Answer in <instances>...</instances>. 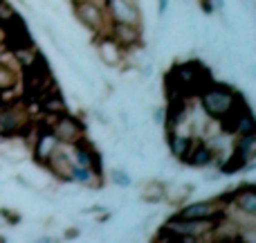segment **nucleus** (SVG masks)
I'll return each instance as SVG.
<instances>
[{"instance_id":"nucleus-1","label":"nucleus","mask_w":256,"mask_h":243,"mask_svg":"<svg viewBox=\"0 0 256 243\" xmlns=\"http://www.w3.org/2000/svg\"><path fill=\"white\" fill-rule=\"evenodd\" d=\"M209 81H214L212 72L198 59H189V61H178L164 75V88L168 93V99H196Z\"/></svg>"},{"instance_id":"nucleus-2","label":"nucleus","mask_w":256,"mask_h":243,"mask_svg":"<svg viewBox=\"0 0 256 243\" xmlns=\"http://www.w3.org/2000/svg\"><path fill=\"white\" fill-rule=\"evenodd\" d=\"M34 126V115L30 113L25 97L12 102H0V137L4 140H25Z\"/></svg>"},{"instance_id":"nucleus-3","label":"nucleus","mask_w":256,"mask_h":243,"mask_svg":"<svg viewBox=\"0 0 256 243\" xmlns=\"http://www.w3.org/2000/svg\"><path fill=\"white\" fill-rule=\"evenodd\" d=\"M240 97V90L232 88L227 84H220V81H209L202 90L198 93V104H200V113L212 120L220 122L227 113L234 108L236 99Z\"/></svg>"},{"instance_id":"nucleus-4","label":"nucleus","mask_w":256,"mask_h":243,"mask_svg":"<svg viewBox=\"0 0 256 243\" xmlns=\"http://www.w3.org/2000/svg\"><path fill=\"white\" fill-rule=\"evenodd\" d=\"M20 81L25 86V102H38V97L50 90L56 81L52 77V70H50V63L45 59L43 52H36L34 59H32L27 66L20 68Z\"/></svg>"},{"instance_id":"nucleus-5","label":"nucleus","mask_w":256,"mask_h":243,"mask_svg":"<svg viewBox=\"0 0 256 243\" xmlns=\"http://www.w3.org/2000/svg\"><path fill=\"white\" fill-rule=\"evenodd\" d=\"M72 14L92 34H106L108 32L110 18H108L104 3H99V0H72Z\"/></svg>"},{"instance_id":"nucleus-6","label":"nucleus","mask_w":256,"mask_h":243,"mask_svg":"<svg viewBox=\"0 0 256 243\" xmlns=\"http://www.w3.org/2000/svg\"><path fill=\"white\" fill-rule=\"evenodd\" d=\"M50 128H52V135L56 137V142H61V144H76V142L86 140L88 137V128H86V124L81 117H74L70 115V113H63V115H58L56 120L50 124Z\"/></svg>"},{"instance_id":"nucleus-7","label":"nucleus","mask_w":256,"mask_h":243,"mask_svg":"<svg viewBox=\"0 0 256 243\" xmlns=\"http://www.w3.org/2000/svg\"><path fill=\"white\" fill-rule=\"evenodd\" d=\"M43 167L48 169V171L52 173V176L56 178L58 182H66V185H70L72 176H74V167H76L74 158H72L70 146L58 142V144L52 149V153L48 155V160H45Z\"/></svg>"},{"instance_id":"nucleus-8","label":"nucleus","mask_w":256,"mask_h":243,"mask_svg":"<svg viewBox=\"0 0 256 243\" xmlns=\"http://www.w3.org/2000/svg\"><path fill=\"white\" fill-rule=\"evenodd\" d=\"M227 194L222 196H216V198H209V200H198V203H189L180 205L176 216H182V218H218L227 212Z\"/></svg>"},{"instance_id":"nucleus-9","label":"nucleus","mask_w":256,"mask_h":243,"mask_svg":"<svg viewBox=\"0 0 256 243\" xmlns=\"http://www.w3.org/2000/svg\"><path fill=\"white\" fill-rule=\"evenodd\" d=\"M106 14L110 23H132L142 25V7L140 0H104Z\"/></svg>"},{"instance_id":"nucleus-10","label":"nucleus","mask_w":256,"mask_h":243,"mask_svg":"<svg viewBox=\"0 0 256 243\" xmlns=\"http://www.w3.org/2000/svg\"><path fill=\"white\" fill-rule=\"evenodd\" d=\"M92 45H94V50H97V57L104 66L124 68V50L108 36V32L106 34H94Z\"/></svg>"},{"instance_id":"nucleus-11","label":"nucleus","mask_w":256,"mask_h":243,"mask_svg":"<svg viewBox=\"0 0 256 243\" xmlns=\"http://www.w3.org/2000/svg\"><path fill=\"white\" fill-rule=\"evenodd\" d=\"M108 36H110L122 50H130V48H137V45H144V41H142V25H132V23H110V25H108Z\"/></svg>"},{"instance_id":"nucleus-12","label":"nucleus","mask_w":256,"mask_h":243,"mask_svg":"<svg viewBox=\"0 0 256 243\" xmlns=\"http://www.w3.org/2000/svg\"><path fill=\"white\" fill-rule=\"evenodd\" d=\"M227 198H230V207H234L236 212H243V214H252L256 216V187L254 182L245 180L240 187L236 189L227 191Z\"/></svg>"},{"instance_id":"nucleus-13","label":"nucleus","mask_w":256,"mask_h":243,"mask_svg":"<svg viewBox=\"0 0 256 243\" xmlns=\"http://www.w3.org/2000/svg\"><path fill=\"white\" fill-rule=\"evenodd\" d=\"M214 160H216V153L209 146V142L202 140V137H194V144H191L189 153H186L184 164H189L194 169H207L214 164Z\"/></svg>"},{"instance_id":"nucleus-14","label":"nucleus","mask_w":256,"mask_h":243,"mask_svg":"<svg viewBox=\"0 0 256 243\" xmlns=\"http://www.w3.org/2000/svg\"><path fill=\"white\" fill-rule=\"evenodd\" d=\"M20 86V68L0 59V93H12Z\"/></svg>"},{"instance_id":"nucleus-15","label":"nucleus","mask_w":256,"mask_h":243,"mask_svg":"<svg viewBox=\"0 0 256 243\" xmlns=\"http://www.w3.org/2000/svg\"><path fill=\"white\" fill-rule=\"evenodd\" d=\"M166 140H168V151H171V155L178 162H184L186 153H189L191 144H194V137L184 135V133H166Z\"/></svg>"},{"instance_id":"nucleus-16","label":"nucleus","mask_w":256,"mask_h":243,"mask_svg":"<svg viewBox=\"0 0 256 243\" xmlns=\"http://www.w3.org/2000/svg\"><path fill=\"white\" fill-rule=\"evenodd\" d=\"M194 191V185H182V182H164V203L178 205L180 207L189 194Z\"/></svg>"},{"instance_id":"nucleus-17","label":"nucleus","mask_w":256,"mask_h":243,"mask_svg":"<svg viewBox=\"0 0 256 243\" xmlns=\"http://www.w3.org/2000/svg\"><path fill=\"white\" fill-rule=\"evenodd\" d=\"M140 198L142 203L158 205L164 203V182L162 180H146L140 185Z\"/></svg>"},{"instance_id":"nucleus-18","label":"nucleus","mask_w":256,"mask_h":243,"mask_svg":"<svg viewBox=\"0 0 256 243\" xmlns=\"http://www.w3.org/2000/svg\"><path fill=\"white\" fill-rule=\"evenodd\" d=\"M234 153H238L248 164H254L256 160V133L254 135H236L234 142Z\"/></svg>"},{"instance_id":"nucleus-19","label":"nucleus","mask_w":256,"mask_h":243,"mask_svg":"<svg viewBox=\"0 0 256 243\" xmlns=\"http://www.w3.org/2000/svg\"><path fill=\"white\" fill-rule=\"evenodd\" d=\"M108 178H110L112 182H115L117 187H130V173L124 171L122 167H112L110 171H108Z\"/></svg>"},{"instance_id":"nucleus-20","label":"nucleus","mask_w":256,"mask_h":243,"mask_svg":"<svg viewBox=\"0 0 256 243\" xmlns=\"http://www.w3.org/2000/svg\"><path fill=\"white\" fill-rule=\"evenodd\" d=\"M0 214H2V216H7V221L12 223V225H16V223L20 221V214H18V212H12V209H0Z\"/></svg>"},{"instance_id":"nucleus-21","label":"nucleus","mask_w":256,"mask_h":243,"mask_svg":"<svg viewBox=\"0 0 256 243\" xmlns=\"http://www.w3.org/2000/svg\"><path fill=\"white\" fill-rule=\"evenodd\" d=\"M200 3V9H202L204 14H214L216 9H214V0H198Z\"/></svg>"},{"instance_id":"nucleus-22","label":"nucleus","mask_w":256,"mask_h":243,"mask_svg":"<svg viewBox=\"0 0 256 243\" xmlns=\"http://www.w3.org/2000/svg\"><path fill=\"white\" fill-rule=\"evenodd\" d=\"M16 182H18V185H22V187H27L30 191H38V187H34L30 180H27V178H22V176H16Z\"/></svg>"},{"instance_id":"nucleus-23","label":"nucleus","mask_w":256,"mask_h":243,"mask_svg":"<svg viewBox=\"0 0 256 243\" xmlns=\"http://www.w3.org/2000/svg\"><path fill=\"white\" fill-rule=\"evenodd\" d=\"M166 7H168V0H158V14L160 16L166 14Z\"/></svg>"},{"instance_id":"nucleus-24","label":"nucleus","mask_w":256,"mask_h":243,"mask_svg":"<svg viewBox=\"0 0 256 243\" xmlns=\"http://www.w3.org/2000/svg\"><path fill=\"white\" fill-rule=\"evenodd\" d=\"M153 120L155 122H164V111H162V108H155V111H153Z\"/></svg>"},{"instance_id":"nucleus-25","label":"nucleus","mask_w":256,"mask_h":243,"mask_svg":"<svg viewBox=\"0 0 256 243\" xmlns=\"http://www.w3.org/2000/svg\"><path fill=\"white\" fill-rule=\"evenodd\" d=\"M66 236H68V239H76V236H79V230H68Z\"/></svg>"}]
</instances>
